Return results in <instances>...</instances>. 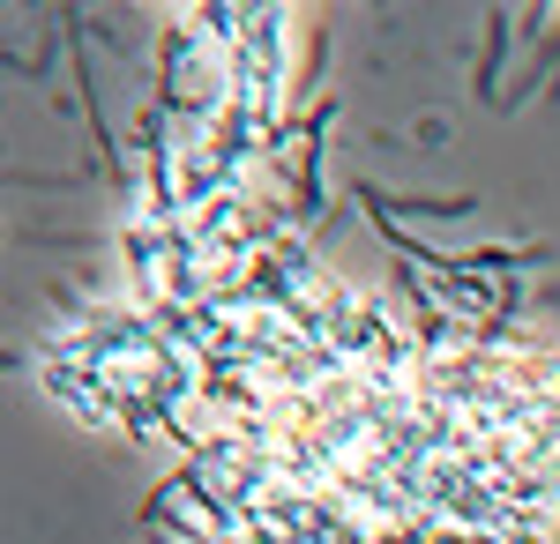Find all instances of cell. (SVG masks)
<instances>
[{"label": "cell", "mask_w": 560, "mask_h": 544, "mask_svg": "<svg viewBox=\"0 0 560 544\" xmlns=\"http://www.w3.org/2000/svg\"><path fill=\"white\" fill-rule=\"evenodd\" d=\"M509 38H516V31H509V8H493V15H486V52H478V97H486V105H501V60H509Z\"/></svg>", "instance_id": "6da1fadb"}, {"label": "cell", "mask_w": 560, "mask_h": 544, "mask_svg": "<svg viewBox=\"0 0 560 544\" xmlns=\"http://www.w3.org/2000/svg\"><path fill=\"white\" fill-rule=\"evenodd\" d=\"M553 60H560V31H553V45H546V52H538V60H530V75H523V83L509 90V113H516L523 97H530V90H538V83H546V75H553Z\"/></svg>", "instance_id": "7a4b0ae2"}]
</instances>
